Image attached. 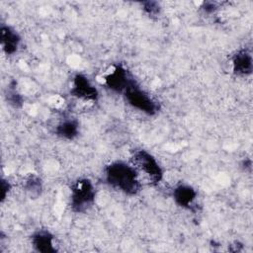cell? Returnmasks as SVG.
<instances>
[{
	"label": "cell",
	"mask_w": 253,
	"mask_h": 253,
	"mask_svg": "<svg viewBox=\"0 0 253 253\" xmlns=\"http://www.w3.org/2000/svg\"><path fill=\"white\" fill-rule=\"evenodd\" d=\"M107 183L126 195L133 196L140 191V183L133 167L123 161L109 164L105 169Z\"/></svg>",
	"instance_id": "obj_1"
},
{
	"label": "cell",
	"mask_w": 253,
	"mask_h": 253,
	"mask_svg": "<svg viewBox=\"0 0 253 253\" xmlns=\"http://www.w3.org/2000/svg\"><path fill=\"white\" fill-rule=\"evenodd\" d=\"M95 201V189L88 179L77 180L71 188V208L76 212L87 211Z\"/></svg>",
	"instance_id": "obj_2"
},
{
	"label": "cell",
	"mask_w": 253,
	"mask_h": 253,
	"mask_svg": "<svg viewBox=\"0 0 253 253\" xmlns=\"http://www.w3.org/2000/svg\"><path fill=\"white\" fill-rule=\"evenodd\" d=\"M124 93L128 104L133 108L149 116L155 115L158 112V104L148 94L141 90L134 80L128 85Z\"/></svg>",
	"instance_id": "obj_3"
},
{
	"label": "cell",
	"mask_w": 253,
	"mask_h": 253,
	"mask_svg": "<svg viewBox=\"0 0 253 253\" xmlns=\"http://www.w3.org/2000/svg\"><path fill=\"white\" fill-rule=\"evenodd\" d=\"M134 164L137 165L153 183H159L163 178V171L156 159L146 150L140 149L133 153Z\"/></svg>",
	"instance_id": "obj_4"
},
{
	"label": "cell",
	"mask_w": 253,
	"mask_h": 253,
	"mask_svg": "<svg viewBox=\"0 0 253 253\" xmlns=\"http://www.w3.org/2000/svg\"><path fill=\"white\" fill-rule=\"evenodd\" d=\"M70 92L74 97L88 101H96L99 96L97 89L83 74L75 75L73 79V87Z\"/></svg>",
	"instance_id": "obj_5"
},
{
	"label": "cell",
	"mask_w": 253,
	"mask_h": 253,
	"mask_svg": "<svg viewBox=\"0 0 253 253\" xmlns=\"http://www.w3.org/2000/svg\"><path fill=\"white\" fill-rule=\"evenodd\" d=\"M132 81L133 79L129 77L127 71L122 65H117L114 70L105 77L106 85L116 92H125Z\"/></svg>",
	"instance_id": "obj_6"
},
{
	"label": "cell",
	"mask_w": 253,
	"mask_h": 253,
	"mask_svg": "<svg viewBox=\"0 0 253 253\" xmlns=\"http://www.w3.org/2000/svg\"><path fill=\"white\" fill-rule=\"evenodd\" d=\"M233 71L235 74L240 76L249 75L252 72L253 61L252 56L246 49H241L237 51L232 58Z\"/></svg>",
	"instance_id": "obj_7"
},
{
	"label": "cell",
	"mask_w": 253,
	"mask_h": 253,
	"mask_svg": "<svg viewBox=\"0 0 253 253\" xmlns=\"http://www.w3.org/2000/svg\"><path fill=\"white\" fill-rule=\"evenodd\" d=\"M0 40L3 50L7 54H13L19 46L21 38L19 34L9 26H2L0 29Z\"/></svg>",
	"instance_id": "obj_8"
},
{
	"label": "cell",
	"mask_w": 253,
	"mask_h": 253,
	"mask_svg": "<svg viewBox=\"0 0 253 253\" xmlns=\"http://www.w3.org/2000/svg\"><path fill=\"white\" fill-rule=\"evenodd\" d=\"M53 236L46 230H40L34 233L32 243L34 248L42 253H54L56 249L53 246Z\"/></svg>",
	"instance_id": "obj_9"
},
{
	"label": "cell",
	"mask_w": 253,
	"mask_h": 253,
	"mask_svg": "<svg viewBox=\"0 0 253 253\" xmlns=\"http://www.w3.org/2000/svg\"><path fill=\"white\" fill-rule=\"evenodd\" d=\"M197 197L195 189L189 185H179L173 191V198L176 204L182 208H190Z\"/></svg>",
	"instance_id": "obj_10"
},
{
	"label": "cell",
	"mask_w": 253,
	"mask_h": 253,
	"mask_svg": "<svg viewBox=\"0 0 253 253\" xmlns=\"http://www.w3.org/2000/svg\"><path fill=\"white\" fill-rule=\"evenodd\" d=\"M55 133L63 138L72 139L78 133V123L75 120H66L56 126Z\"/></svg>",
	"instance_id": "obj_11"
},
{
	"label": "cell",
	"mask_w": 253,
	"mask_h": 253,
	"mask_svg": "<svg viewBox=\"0 0 253 253\" xmlns=\"http://www.w3.org/2000/svg\"><path fill=\"white\" fill-rule=\"evenodd\" d=\"M25 189L32 197H38L42 191V183L36 175H30L25 181Z\"/></svg>",
	"instance_id": "obj_12"
},
{
	"label": "cell",
	"mask_w": 253,
	"mask_h": 253,
	"mask_svg": "<svg viewBox=\"0 0 253 253\" xmlns=\"http://www.w3.org/2000/svg\"><path fill=\"white\" fill-rule=\"evenodd\" d=\"M7 100L15 108H20L23 105V98L16 91V82H14V81H12L9 85V89H8V93H7Z\"/></svg>",
	"instance_id": "obj_13"
},
{
	"label": "cell",
	"mask_w": 253,
	"mask_h": 253,
	"mask_svg": "<svg viewBox=\"0 0 253 253\" xmlns=\"http://www.w3.org/2000/svg\"><path fill=\"white\" fill-rule=\"evenodd\" d=\"M142 6H143V10L150 16H156L160 10L159 4L155 1L142 2Z\"/></svg>",
	"instance_id": "obj_14"
},
{
	"label": "cell",
	"mask_w": 253,
	"mask_h": 253,
	"mask_svg": "<svg viewBox=\"0 0 253 253\" xmlns=\"http://www.w3.org/2000/svg\"><path fill=\"white\" fill-rule=\"evenodd\" d=\"M9 189H10V184L8 182H6L5 180H2V182H1V202H3L4 199L6 198V195L9 192Z\"/></svg>",
	"instance_id": "obj_15"
},
{
	"label": "cell",
	"mask_w": 253,
	"mask_h": 253,
	"mask_svg": "<svg viewBox=\"0 0 253 253\" xmlns=\"http://www.w3.org/2000/svg\"><path fill=\"white\" fill-rule=\"evenodd\" d=\"M203 9L208 13H211L215 10V4L212 3V2H205L204 6H203Z\"/></svg>",
	"instance_id": "obj_16"
}]
</instances>
